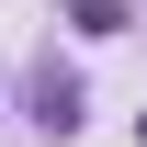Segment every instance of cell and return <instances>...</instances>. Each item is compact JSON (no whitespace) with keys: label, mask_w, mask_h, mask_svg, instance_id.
Instances as JSON below:
<instances>
[{"label":"cell","mask_w":147,"mask_h":147,"mask_svg":"<svg viewBox=\"0 0 147 147\" xmlns=\"http://www.w3.org/2000/svg\"><path fill=\"white\" fill-rule=\"evenodd\" d=\"M34 113L68 136V125H79V79H68V68H45V79H34Z\"/></svg>","instance_id":"obj_1"}]
</instances>
